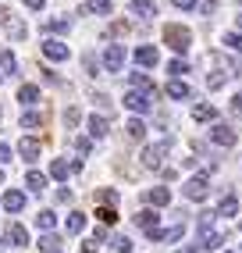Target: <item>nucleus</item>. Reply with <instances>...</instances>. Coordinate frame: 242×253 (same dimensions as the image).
<instances>
[{
	"label": "nucleus",
	"instance_id": "f257e3e1",
	"mask_svg": "<svg viewBox=\"0 0 242 253\" xmlns=\"http://www.w3.org/2000/svg\"><path fill=\"white\" fill-rule=\"evenodd\" d=\"M164 40H167V46H171V50L185 54V50L193 46V32H189L185 25H167V29H164Z\"/></svg>",
	"mask_w": 242,
	"mask_h": 253
},
{
	"label": "nucleus",
	"instance_id": "f03ea898",
	"mask_svg": "<svg viewBox=\"0 0 242 253\" xmlns=\"http://www.w3.org/2000/svg\"><path fill=\"white\" fill-rule=\"evenodd\" d=\"M206 193H210V171H200L185 182V196L189 200H206Z\"/></svg>",
	"mask_w": 242,
	"mask_h": 253
},
{
	"label": "nucleus",
	"instance_id": "7ed1b4c3",
	"mask_svg": "<svg viewBox=\"0 0 242 253\" xmlns=\"http://www.w3.org/2000/svg\"><path fill=\"white\" fill-rule=\"evenodd\" d=\"M171 146H175V139H171V136L161 139V143H153V146H146V150H143V164H146V168H161V161H164V154H167Z\"/></svg>",
	"mask_w": 242,
	"mask_h": 253
},
{
	"label": "nucleus",
	"instance_id": "20e7f679",
	"mask_svg": "<svg viewBox=\"0 0 242 253\" xmlns=\"http://www.w3.org/2000/svg\"><path fill=\"white\" fill-rule=\"evenodd\" d=\"M224 243V235L217 228H210V217H200V246L203 250H217Z\"/></svg>",
	"mask_w": 242,
	"mask_h": 253
},
{
	"label": "nucleus",
	"instance_id": "39448f33",
	"mask_svg": "<svg viewBox=\"0 0 242 253\" xmlns=\"http://www.w3.org/2000/svg\"><path fill=\"white\" fill-rule=\"evenodd\" d=\"M103 68H107V72H121V68H125V46L111 43L107 50H103Z\"/></svg>",
	"mask_w": 242,
	"mask_h": 253
},
{
	"label": "nucleus",
	"instance_id": "423d86ee",
	"mask_svg": "<svg viewBox=\"0 0 242 253\" xmlns=\"http://www.w3.org/2000/svg\"><path fill=\"white\" fill-rule=\"evenodd\" d=\"M125 107H132L135 114H146L150 111V96L139 93V89H132V93H125Z\"/></svg>",
	"mask_w": 242,
	"mask_h": 253
},
{
	"label": "nucleus",
	"instance_id": "0eeeda50",
	"mask_svg": "<svg viewBox=\"0 0 242 253\" xmlns=\"http://www.w3.org/2000/svg\"><path fill=\"white\" fill-rule=\"evenodd\" d=\"M182 235H185V221H178L175 228H167V232H161V228H157V232L150 235V239H153V243H178Z\"/></svg>",
	"mask_w": 242,
	"mask_h": 253
},
{
	"label": "nucleus",
	"instance_id": "6e6552de",
	"mask_svg": "<svg viewBox=\"0 0 242 253\" xmlns=\"http://www.w3.org/2000/svg\"><path fill=\"white\" fill-rule=\"evenodd\" d=\"M132 89H139V93H146L150 100L157 96V86H153V79H150V75H143V72H132Z\"/></svg>",
	"mask_w": 242,
	"mask_h": 253
},
{
	"label": "nucleus",
	"instance_id": "1a4fd4ad",
	"mask_svg": "<svg viewBox=\"0 0 242 253\" xmlns=\"http://www.w3.org/2000/svg\"><path fill=\"white\" fill-rule=\"evenodd\" d=\"M210 139H214L217 146H232V143H235V128H232V125H214V128H210Z\"/></svg>",
	"mask_w": 242,
	"mask_h": 253
},
{
	"label": "nucleus",
	"instance_id": "9d476101",
	"mask_svg": "<svg viewBox=\"0 0 242 253\" xmlns=\"http://www.w3.org/2000/svg\"><path fill=\"white\" fill-rule=\"evenodd\" d=\"M167 96H171V100H189V96H193V89H189V82L171 79V82H167Z\"/></svg>",
	"mask_w": 242,
	"mask_h": 253
},
{
	"label": "nucleus",
	"instance_id": "9b49d317",
	"mask_svg": "<svg viewBox=\"0 0 242 253\" xmlns=\"http://www.w3.org/2000/svg\"><path fill=\"white\" fill-rule=\"evenodd\" d=\"M43 54H46L50 61H68V46L57 43V40H46V43H43Z\"/></svg>",
	"mask_w": 242,
	"mask_h": 253
},
{
	"label": "nucleus",
	"instance_id": "f8f14e48",
	"mask_svg": "<svg viewBox=\"0 0 242 253\" xmlns=\"http://www.w3.org/2000/svg\"><path fill=\"white\" fill-rule=\"evenodd\" d=\"M128 11L139 14V18H153V14H157V4H153V0H132Z\"/></svg>",
	"mask_w": 242,
	"mask_h": 253
},
{
	"label": "nucleus",
	"instance_id": "ddd939ff",
	"mask_svg": "<svg viewBox=\"0 0 242 253\" xmlns=\"http://www.w3.org/2000/svg\"><path fill=\"white\" fill-rule=\"evenodd\" d=\"M107 118H103V114H89V136L93 139H103V136H107Z\"/></svg>",
	"mask_w": 242,
	"mask_h": 253
},
{
	"label": "nucleus",
	"instance_id": "4468645a",
	"mask_svg": "<svg viewBox=\"0 0 242 253\" xmlns=\"http://www.w3.org/2000/svg\"><path fill=\"white\" fill-rule=\"evenodd\" d=\"M79 168H82L79 161H75V164H68V161H61V157H57L54 164H50V175H54V178H68L72 171H79Z\"/></svg>",
	"mask_w": 242,
	"mask_h": 253
},
{
	"label": "nucleus",
	"instance_id": "2eb2a0df",
	"mask_svg": "<svg viewBox=\"0 0 242 253\" xmlns=\"http://www.w3.org/2000/svg\"><path fill=\"white\" fill-rule=\"evenodd\" d=\"M135 225H139L146 235H153V232H157V214H153V211H139V214H135Z\"/></svg>",
	"mask_w": 242,
	"mask_h": 253
},
{
	"label": "nucleus",
	"instance_id": "dca6fc26",
	"mask_svg": "<svg viewBox=\"0 0 242 253\" xmlns=\"http://www.w3.org/2000/svg\"><path fill=\"white\" fill-rule=\"evenodd\" d=\"M18 154H22L25 161H36V157H40V139H32V136H25V139L18 143Z\"/></svg>",
	"mask_w": 242,
	"mask_h": 253
},
{
	"label": "nucleus",
	"instance_id": "f3484780",
	"mask_svg": "<svg viewBox=\"0 0 242 253\" xmlns=\"http://www.w3.org/2000/svg\"><path fill=\"white\" fill-rule=\"evenodd\" d=\"M22 207H25V193L7 189V193H4V211H11V214H14V211H22Z\"/></svg>",
	"mask_w": 242,
	"mask_h": 253
},
{
	"label": "nucleus",
	"instance_id": "a211bd4d",
	"mask_svg": "<svg viewBox=\"0 0 242 253\" xmlns=\"http://www.w3.org/2000/svg\"><path fill=\"white\" fill-rule=\"evenodd\" d=\"M146 204H153V207H167V204H171V193L164 189V185H157V189L146 193Z\"/></svg>",
	"mask_w": 242,
	"mask_h": 253
},
{
	"label": "nucleus",
	"instance_id": "6ab92c4d",
	"mask_svg": "<svg viewBox=\"0 0 242 253\" xmlns=\"http://www.w3.org/2000/svg\"><path fill=\"white\" fill-rule=\"evenodd\" d=\"M193 118H196V122H214V118H217V107H214V104H196V107H193Z\"/></svg>",
	"mask_w": 242,
	"mask_h": 253
},
{
	"label": "nucleus",
	"instance_id": "aec40b11",
	"mask_svg": "<svg viewBox=\"0 0 242 253\" xmlns=\"http://www.w3.org/2000/svg\"><path fill=\"white\" fill-rule=\"evenodd\" d=\"M135 61H139L143 68H153V64H157V50H153V46H139V50H135Z\"/></svg>",
	"mask_w": 242,
	"mask_h": 253
},
{
	"label": "nucleus",
	"instance_id": "412c9836",
	"mask_svg": "<svg viewBox=\"0 0 242 253\" xmlns=\"http://www.w3.org/2000/svg\"><path fill=\"white\" fill-rule=\"evenodd\" d=\"M25 185H29L32 193H43V189H46V175H43V171H29V175H25Z\"/></svg>",
	"mask_w": 242,
	"mask_h": 253
},
{
	"label": "nucleus",
	"instance_id": "4be33fe9",
	"mask_svg": "<svg viewBox=\"0 0 242 253\" xmlns=\"http://www.w3.org/2000/svg\"><path fill=\"white\" fill-rule=\"evenodd\" d=\"M82 14H111V0H89L82 7Z\"/></svg>",
	"mask_w": 242,
	"mask_h": 253
},
{
	"label": "nucleus",
	"instance_id": "5701e85b",
	"mask_svg": "<svg viewBox=\"0 0 242 253\" xmlns=\"http://www.w3.org/2000/svg\"><path fill=\"white\" fill-rule=\"evenodd\" d=\"M40 250H43V253H61V239H57L54 232H46L43 239H40Z\"/></svg>",
	"mask_w": 242,
	"mask_h": 253
},
{
	"label": "nucleus",
	"instance_id": "b1692460",
	"mask_svg": "<svg viewBox=\"0 0 242 253\" xmlns=\"http://www.w3.org/2000/svg\"><path fill=\"white\" fill-rule=\"evenodd\" d=\"M0 68H4V75H14V72H18V61H14L11 50H0Z\"/></svg>",
	"mask_w": 242,
	"mask_h": 253
},
{
	"label": "nucleus",
	"instance_id": "393cba45",
	"mask_svg": "<svg viewBox=\"0 0 242 253\" xmlns=\"http://www.w3.org/2000/svg\"><path fill=\"white\" fill-rule=\"evenodd\" d=\"M7 239H11L14 246H25V243H29V232H25L22 225H11V228H7Z\"/></svg>",
	"mask_w": 242,
	"mask_h": 253
},
{
	"label": "nucleus",
	"instance_id": "a878e982",
	"mask_svg": "<svg viewBox=\"0 0 242 253\" xmlns=\"http://www.w3.org/2000/svg\"><path fill=\"white\" fill-rule=\"evenodd\" d=\"M36 225H40L43 232H50V228L57 225V214H54V211H40V214H36Z\"/></svg>",
	"mask_w": 242,
	"mask_h": 253
},
{
	"label": "nucleus",
	"instance_id": "bb28decb",
	"mask_svg": "<svg viewBox=\"0 0 242 253\" xmlns=\"http://www.w3.org/2000/svg\"><path fill=\"white\" fill-rule=\"evenodd\" d=\"M18 100H22L25 107L36 104V100H40V86H22V89H18Z\"/></svg>",
	"mask_w": 242,
	"mask_h": 253
},
{
	"label": "nucleus",
	"instance_id": "cd10ccee",
	"mask_svg": "<svg viewBox=\"0 0 242 253\" xmlns=\"http://www.w3.org/2000/svg\"><path fill=\"white\" fill-rule=\"evenodd\" d=\"M228 50H235V54H242V32H224V40H221Z\"/></svg>",
	"mask_w": 242,
	"mask_h": 253
},
{
	"label": "nucleus",
	"instance_id": "c85d7f7f",
	"mask_svg": "<svg viewBox=\"0 0 242 253\" xmlns=\"http://www.w3.org/2000/svg\"><path fill=\"white\" fill-rule=\"evenodd\" d=\"M125 128H128V139H143V136H146V125L139 122V118H132Z\"/></svg>",
	"mask_w": 242,
	"mask_h": 253
},
{
	"label": "nucleus",
	"instance_id": "c756f323",
	"mask_svg": "<svg viewBox=\"0 0 242 253\" xmlns=\"http://www.w3.org/2000/svg\"><path fill=\"white\" fill-rule=\"evenodd\" d=\"M40 125H43V114H36V111L22 114V128H40Z\"/></svg>",
	"mask_w": 242,
	"mask_h": 253
},
{
	"label": "nucleus",
	"instance_id": "7c9ffc66",
	"mask_svg": "<svg viewBox=\"0 0 242 253\" xmlns=\"http://www.w3.org/2000/svg\"><path fill=\"white\" fill-rule=\"evenodd\" d=\"M235 211H239V200H235V196H224L221 207H217V214H224V217H232Z\"/></svg>",
	"mask_w": 242,
	"mask_h": 253
},
{
	"label": "nucleus",
	"instance_id": "2f4dec72",
	"mask_svg": "<svg viewBox=\"0 0 242 253\" xmlns=\"http://www.w3.org/2000/svg\"><path fill=\"white\" fill-rule=\"evenodd\" d=\"M82 228H85V214H68V232L79 235Z\"/></svg>",
	"mask_w": 242,
	"mask_h": 253
},
{
	"label": "nucleus",
	"instance_id": "473e14b6",
	"mask_svg": "<svg viewBox=\"0 0 242 253\" xmlns=\"http://www.w3.org/2000/svg\"><path fill=\"white\" fill-rule=\"evenodd\" d=\"M96 217H100L103 225H114V221H118V211H114V207H100V211H96Z\"/></svg>",
	"mask_w": 242,
	"mask_h": 253
},
{
	"label": "nucleus",
	"instance_id": "72a5a7b5",
	"mask_svg": "<svg viewBox=\"0 0 242 253\" xmlns=\"http://www.w3.org/2000/svg\"><path fill=\"white\" fill-rule=\"evenodd\" d=\"M111 246H114L118 253H128V250H132V239H128V235H114Z\"/></svg>",
	"mask_w": 242,
	"mask_h": 253
},
{
	"label": "nucleus",
	"instance_id": "f704fd0d",
	"mask_svg": "<svg viewBox=\"0 0 242 253\" xmlns=\"http://www.w3.org/2000/svg\"><path fill=\"white\" fill-rule=\"evenodd\" d=\"M7 32H11L14 40H25V25H22L18 18H11V22H7Z\"/></svg>",
	"mask_w": 242,
	"mask_h": 253
},
{
	"label": "nucleus",
	"instance_id": "c9c22d12",
	"mask_svg": "<svg viewBox=\"0 0 242 253\" xmlns=\"http://www.w3.org/2000/svg\"><path fill=\"white\" fill-rule=\"evenodd\" d=\"M46 32H68V18H50L46 22Z\"/></svg>",
	"mask_w": 242,
	"mask_h": 253
},
{
	"label": "nucleus",
	"instance_id": "e433bc0d",
	"mask_svg": "<svg viewBox=\"0 0 242 253\" xmlns=\"http://www.w3.org/2000/svg\"><path fill=\"white\" fill-rule=\"evenodd\" d=\"M167 72H171V75H185V72H189V64L178 57V61H171V64H167Z\"/></svg>",
	"mask_w": 242,
	"mask_h": 253
},
{
	"label": "nucleus",
	"instance_id": "4c0bfd02",
	"mask_svg": "<svg viewBox=\"0 0 242 253\" xmlns=\"http://www.w3.org/2000/svg\"><path fill=\"white\" fill-rule=\"evenodd\" d=\"M79 118H82V114H79L75 107H68V111H64V125H68V128H72V125H79Z\"/></svg>",
	"mask_w": 242,
	"mask_h": 253
},
{
	"label": "nucleus",
	"instance_id": "58836bf2",
	"mask_svg": "<svg viewBox=\"0 0 242 253\" xmlns=\"http://www.w3.org/2000/svg\"><path fill=\"white\" fill-rule=\"evenodd\" d=\"M100 200H103V207H114L118 193H114V189H100Z\"/></svg>",
	"mask_w": 242,
	"mask_h": 253
},
{
	"label": "nucleus",
	"instance_id": "ea45409f",
	"mask_svg": "<svg viewBox=\"0 0 242 253\" xmlns=\"http://www.w3.org/2000/svg\"><path fill=\"white\" fill-rule=\"evenodd\" d=\"M232 111H235V114H242V93H235V96H232Z\"/></svg>",
	"mask_w": 242,
	"mask_h": 253
},
{
	"label": "nucleus",
	"instance_id": "a19ab883",
	"mask_svg": "<svg viewBox=\"0 0 242 253\" xmlns=\"http://www.w3.org/2000/svg\"><path fill=\"white\" fill-rule=\"evenodd\" d=\"M175 7H182V11H193V7H196V0H175Z\"/></svg>",
	"mask_w": 242,
	"mask_h": 253
},
{
	"label": "nucleus",
	"instance_id": "79ce46f5",
	"mask_svg": "<svg viewBox=\"0 0 242 253\" xmlns=\"http://www.w3.org/2000/svg\"><path fill=\"white\" fill-rule=\"evenodd\" d=\"M4 161H11V146H7V143H0V164H4Z\"/></svg>",
	"mask_w": 242,
	"mask_h": 253
},
{
	"label": "nucleus",
	"instance_id": "37998d69",
	"mask_svg": "<svg viewBox=\"0 0 242 253\" xmlns=\"http://www.w3.org/2000/svg\"><path fill=\"white\" fill-rule=\"evenodd\" d=\"M75 150L79 154H89V139H75Z\"/></svg>",
	"mask_w": 242,
	"mask_h": 253
},
{
	"label": "nucleus",
	"instance_id": "c03bdc74",
	"mask_svg": "<svg viewBox=\"0 0 242 253\" xmlns=\"http://www.w3.org/2000/svg\"><path fill=\"white\" fill-rule=\"evenodd\" d=\"M43 4H46V0H25V7H32V11H40Z\"/></svg>",
	"mask_w": 242,
	"mask_h": 253
},
{
	"label": "nucleus",
	"instance_id": "a18cd8bd",
	"mask_svg": "<svg viewBox=\"0 0 242 253\" xmlns=\"http://www.w3.org/2000/svg\"><path fill=\"white\" fill-rule=\"evenodd\" d=\"M82 253H96V243H82Z\"/></svg>",
	"mask_w": 242,
	"mask_h": 253
},
{
	"label": "nucleus",
	"instance_id": "49530a36",
	"mask_svg": "<svg viewBox=\"0 0 242 253\" xmlns=\"http://www.w3.org/2000/svg\"><path fill=\"white\" fill-rule=\"evenodd\" d=\"M178 253H203V246H185V250H178Z\"/></svg>",
	"mask_w": 242,
	"mask_h": 253
},
{
	"label": "nucleus",
	"instance_id": "de8ad7c7",
	"mask_svg": "<svg viewBox=\"0 0 242 253\" xmlns=\"http://www.w3.org/2000/svg\"><path fill=\"white\" fill-rule=\"evenodd\" d=\"M0 22H11V18H7V11H4V7H0Z\"/></svg>",
	"mask_w": 242,
	"mask_h": 253
},
{
	"label": "nucleus",
	"instance_id": "09e8293b",
	"mask_svg": "<svg viewBox=\"0 0 242 253\" xmlns=\"http://www.w3.org/2000/svg\"><path fill=\"white\" fill-rule=\"evenodd\" d=\"M239 25H242V11H239Z\"/></svg>",
	"mask_w": 242,
	"mask_h": 253
},
{
	"label": "nucleus",
	"instance_id": "8fccbe9b",
	"mask_svg": "<svg viewBox=\"0 0 242 253\" xmlns=\"http://www.w3.org/2000/svg\"><path fill=\"white\" fill-rule=\"evenodd\" d=\"M0 182H4V171H0Z\"/></svg>",
	"mask_w": 242,
	"mask_h": 253
},
{
	"label": "nucleus",
	"instance_id": "3c124183",
	"mask_svg": "<svg viewBox=\"0 0 242 253\" xmlns=\"http://www.w3.org/2000/svg\"><path fill=\"white\" fill-rule=\"evenodd\" d=\"M239 232H242V225H239Z\"/></svg>",
	"mask_w": 242,
	"mask_h": 253
},
{
	"label": "nucleus",
	"instance_id": "603ef678",
	"mask_svg": "<svg viewBox=\"0 0 242 253\" xmlns=\"http://www.w3.org/2000/svg\"><path fill=\"white\" fill-rule=\"evenodd\" d=\"M0 246H4V243H0Z\"/></svg>",
	"mask_w": 242,
	"mask_h": 253
}]
</instances>
